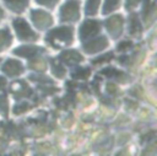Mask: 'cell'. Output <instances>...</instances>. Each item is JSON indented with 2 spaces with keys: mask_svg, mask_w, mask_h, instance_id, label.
I'll use <instances>...</instances> for the list:
<instances>
[{
  "mask_svg": "<svg viewBox=\"0 0 157 156\" xmlns=\"http://www.w3.org/2000/svg\"><path fill=\"white\" fill-rule=\"evenodd\" d=\"M45 43L56 50L67 48L74 43V27L72 26H60L49 29L45 34Z\"/></svg>",
  "mask_w": 157,
  "mask_h": 156,
  "instance_id": "obj_1",
  "label": "cell"
},
{
  "mask_svg": "<svg viewBox=\"0 0 157 156\" xmlns=\"http://www.w3.org/2000/svg\"><path fill=\"white\" fill-rule=\"evenodd\" d=\"M12 27L15 29L16 37L22 42H36L39 34L32 29L29 23L23 17H16L12 20Z\"/></svg>",
  "mask_w": 157,
  "mask_h": 156,
  "instance_id": "obj_2",
  "label": "cell"
},
{
  "mask_svg": "<svg viewBox=\"0 0 157 156\" xmlns=\"http://www.w3.org/2000/svg\"><path fill=\"white\" fill-rule=\"evenodd\" d=\"M78 0H66L59 9L58 18L60 22H77L81 17Z\"/></svg>",
  "mask_w": 157,
  "mask_h": 156,
  "instance_id": "obj_3",
  "label": "cell"
},
{
  "mask_svg": "<svg viewBox=\"0 0 157 156\" xmlns=\"http://www.w3.org/2000/svg\"><path fill=\"white\" fill-rule=\"evenodd\" d=\"M29 18L33 26L38 31H47L54 23V18L52 14H49L48 11L40 10V9H32L29 11Z\"/></svg>",
  "mask_w": 157,
  "mask_h": 156,
  "instance_id": "obj_4",
  "label": "cell"
},
{
  "mask_svg": "<svg viewBox=\"0 0 157 156\" xmlns=\"http://www.w3.org/2000/svg\"><path fill=\"white\" fill-rule=\"evenodd\" d=\"M102 29V22L98 20H85L78 27V39L85 42L97 34Z\"/></svg>",
  "mask_w": 157,
  "mask_h": 156,
  "instance_id": "obj_5",
  "label": "cell"
},
{
  "mask_svg": "<svg viewBox=\"0 0 157 156\" xmlns=\"http://www.w3.org/2000/svg\"><path fill=\"white\" fill-rule=\"evenodd\" d=\"M109 47V41L105 36H94L85 42H82V50L86 54H96L99 53L102 50H104L105 48Z\"/></svg>",
  "mask_w": 157,
  "mask_h": 156,
  "instance_id": "obj_6",
  "label": "cell"
},
{
  "mask_svg": "<svg viewBox=\"0 0 157 156\" xmlns=\"http://www.w3.org/2000/svg\"><path fill=\"white\" fill-rule=\"evenodd\" d=\"M124 17L123 15L118 14V15H113L110 17H108L105 21H104V26H105V29L109 34L110 38L113 39H118L121 34H123V31H124Z\"/></svg>",
  "mask_w": 157,
  "mask_h": 156,
  "instance_id": "obj_7",
  "label": "cell"
},
{
  "mask_svg": "<svg viewBox=\"0 0 157 156\" xmlns=\"http://www.w3.org/2000/svg\"><path fill=\"white\" fill-rule=\"evenodd\" d=\"M1 70L9 77H17V76H20L21 74L25 72V66L20 60L7 58L5 60V63L2 64V66H1Z\"/></svg>",
  "mask_w": 157,
  "mask_h": 156,
  "instance_id": "obj_8",
  "label": "cell"
},
{
  "mask_svg": "<svg viewBox=\"0 0 157 156\" xmlns=\"http://www.w3.org/2000/svg\"><path fill=\"white\" fill-rule=\"evenodd\" d=\"M58 59L67 66H76L83 61V55L77 49H65L58 55Z\"/></svg>",
  "mask_w": 157,
  "mask_h": 156,
  "instance_id": "obj_9",
  "label": "cell"
},
{
  "mask_svg": "<svg viewBox=\"0 0 157 156\" xmlns=\"http://www.w3.org/2000/svg\"><path fill=\"white\" fill-rule=\"evenodd\" d=\"M44 53H45V49L43 47H38V45H20L12 50L13 55L22 57L26 59H32V58L42 55Z\"/></svg>",
  "mask_w": 157,
  "mask_h": 156,
  "instance_id": "obj_10",
  "label": "cell"
},
{
  "mask_svg": "<svg viewBox=\"0 0 157 156\" xmlns=\"http://www.w3.org/2000/svg\"><path fill=\"white\" fill-rule=\"evenodd\" d=\"M141 20L144 21L146 27H150L156 20V4L153 0H145L142 11H141Z\"/></svg>",
  "mask_w": 157,
  "mask_h": 156,
  "instance_id": "obj_11",
  "label": "cell"
},
{
  "mask_svg": "<svg viewBox=\"0 0 157 156\" xmlns=\"http://www.w3.org/2000/svg\"><path fill=\"white\" fill-rule=\"evenodd\" d=\"M128 31L129 34L135 38H139L142 34V23L136 12L130 11V15L128 17Z\"/></svg>",
  "mask_w": 157,
  "mask_h": 156,
  "instance_id": "obj_12",
  "label": "cell"
},
{
  "mask_svg": "<svg viewBox=\"0 0 157 156\" xmlns=\"http://www.w3.org/2000/svg\"><path fill=\"white\" fill-rule=\"evenodd\" d=\"M11 91H12V95L15 96L16 99H23V98H28L32 93L31 88L28 87L27 82L23 81V80H18V81H15L12 82L11 85Z\"/></svg>",
  "mask_w": 157,
  "mask_h": 156,
  "instance_id": "obj_13",
  "label": "cell"
},
{
  "mask_svg": "<svg viewBox=\"0 0 157 156\" xmlns=\"http://www.w3.org/2000/svg\"><path fill=\"white\" fill-rule=\"evenodd\" d=\"M101 72H102L103 75H105L107 77L114 79V80H117V81H119V82H121V84H126V82L130 81V76H129L128 74H125L124 71L117 70L115 68H112V66L103 69Z\"/></svg>",
  "mask_w": 157,
  "mask_h": 156,
  "instance_id": "obj_14",
  "label": "cell"
},
{
  "mask_svg": "<svg viewBox=\"0 0 157 156\" xmlns=\"http://www.w3.org/2000/svg\"><path fill=\"white\" fill-rule=\"evenodd\" d=\"M5 6L15 12V14H22L26 11V9L29 5V0H2Z\"/></svg>",
  "mask_w": 157,
  "mask_h": 156,
  "instance_id": "obj_15",
  "label": "cell"
},
{
  "mask_svg": "<svg viewBox=\"0 0 157 156\" xmlns=\"http://www.w3.org/2000/svg\"><path fill=\"white\" fill-rule=\"evenodd\" d=\"M49 66H50V71L52 74L56 77V79H63L66 75V69L64 66V64L58 59V58H49Z\"/></svg>",
  "mask_w": 157,
  "mask_h": 156,
  "instance_id": "obj_16",
  "label": "cell"
},
{
  "mask_svg": "<svg viewBox=\"0 0 157 156\" xmlns=\"http://www.w3.org/2000/svg\"><path fill=\"white\" fill-rule=\"evenodd\" d=\"M12 41H13V37L10 32V28L7 26L0 28V52L7 50L12 44Z\"/></svg>",
  "mask_w": 157,
  "mask_h": 156,
  "instance_id": "obj_17",
  "label": "cell"
},
{
  "mask_svg": "<svg viewBox=\"0 0 157 156\" xmlns=\"http://www.w3.org/2000/svg\"><path fill=\"white\" fill-rule=\"evenodd\" d=\"M28 68L32 69V70H34V71L43 72L47 69V63L42 58V55H38V57H34L32 59H28Z\"/></svg>",
  "mask_w": 157,
  "mask_h": 156,
  "instance_id": "obj_18",
  "label": "cell"
},
{
  "mask_svg": "<svg viewBox=\"0 0 157 156\" xmlns=\"http://www.w3.org/2000/svg\"><path fill=\"white\" fill-rule=\"evenodd\" d=\"M102 0H86L85 2V15L86 16H94L98 14V9Z\"/></svg>",
  "mask_w": 157,
  "mask_h": 156,
  "instance_id": "obj_19",
  "label": "cell"
},
{
  "mask_svg": "<svg viewBox=\"0 0 157 156\" xmlns=\"http://www.w3.org/2000/svg\"><path fill=\"white\" fill-rule=\"evenodd\" d=\"M121 5V0H104L103 7H102V14L103 15H109L113 11L118 10Z\"/></svg>",
  "mask_w": 157,
  "mask_h": 156,
  "instance_id": "obj_20",
  "label": "cell"
},
{
  "mask_svg": "<svg viewBox=\"0 0 157 156\" xmlns=\"http://www.w3.org/2000/svg\"><path fill=\"white\" fill-rule=\"evenodd\" d=\"M91 75V69L88 66L83 68H76L74 71H71V77L74 80H87Z\"/></svg>",
  "mask_w": 157,
  "mask_h": 156,
  "instance_id": "obj_21",
  "label": "cell"
},
{
  "mask_svg": "<svg viewBox=\"0 0 157 156\" xmlns=\"http://www.w3.org/2000/svg\"><path fill=\"white\" fill-rule=\"evenodd\" d=\"M9 111H10V106H9L7 95H6V93H1V95H0V114H1L2 117L7 118Z\"/></svg>",
  "mask_w": 157,
  "mask_h": 156,
  "instance_id": "obj_22",
  "label": "cell"
},
{
  "mask_svg": "<svg viewBox=\"0 0 157 156\" xmlns=\"http://www.w3.org/2000/svg\"><path fill=\"white\" fill-rule=\"evenodd\" d=\"M113 58H114V53L113 52H109V53H104V54H102V55H99L97 58H93L91 60V63L93 65H101V64H104V63L110 61Z\"/></svg>",
  "mask_w": 157,
  "mask_h": 156,
  "instance_id": "obj_23",
  "label": "cell"
},
{
  "mask_svg": "<svg viewBox=\"0 0 157 156\" xmlns=\"http://www.w3.org/2000/svg\"><path fill=\"white\" fill-rule=\"evenodd\" d=\"M28 109H31V104L28 102H26V101H20L13 106V111L12 112H13V114L18 115V114L26 113Z\"/></svg>",
  "mask_w": 157,
  "mask_h": 156,
  "instance_id": "obj_24",
  "label": "cell"
},
{
  "mask_svg": "<svg viewBox=\"0 0 157 156\" xmlns=\"http://www.w3.org/2000/svg\"><path fill=\"white\" fill-rule=\"evenodd\" d=\"M132 47H134V43H132L131 41L124 39V41H120V42L117 44L115 49H117L118 52H126V50H130Z\"/></svg>",
  "mask_w": 157,
  "mask_h": 156,
  "instance_id": "obj_25",
  "label": "cell"
},
{
  "mask_svg": "<svg viewBox=\"0 0 157 156\" xmlns=\"http://www.w3.org/2000/svg\"><path fill=\"white\" fill-rule=\"evenodd\" d=\"M34 1L38 5H42V6H44V7L49 9V10H53L59 4L60 0H34Z\"/></svg>",
  "mask_w": 157,
  "mask_h": 156,
  "instance_id": "obj_26",
  "label": "cell"
},
{
  "mask_svg": "<svg viewBox=\"0 0 157 156\" xmlns=\"http://www.w3.org/2000/svg\"><path fill=\"white\" fill-rule=\"evenodd\" d=\"M28 79H31V80L34 81V82H39V84H45V85L53 84L52 79H49V77H47V76H42V75H29Z\"/></svg>",
  "mask_w": 157,
  "mask_h": 156,
  "instance_id": "obj_27",
  "label": "cell"
},
{
  "mask_svg": "<svg viewBox=\"0 0 157 156\" xmlns=\"http://www.w3.org/2000/svg\"><path fill=\"white\" fill-rule=\"evenodd\" d=\"M144 0H125V9L128 11H134L137 5H140V2Z\"/></svg>",
  "mask_w": 157,
  "mask_h": 156,
  "instance_id": "obj_28",
  "label": "cell"
},
{
  "mask_svg": "<svg viewBox=\"0 0 157 156\" xmlns=\"http://www.w3.org/2000/svg\"><path fill=\"white\" fill-rule=\"evenodd\" d=\"M6 85H7L6 79H5L4 76H1V75H0V91H2V90L6 87Z\"/></svg>",
  "mask_w": 157,
  "mask_h": 156,
  "instance_id": "obj_29",
  "label": "cell"
},
{
  "mask_svg": "<svg viewBox=\"0 0 157 156\" xmlns=\"http://www.w3.org/2000/svg\"><path fill=\"white\" fill-rule=\"evenodd\" d=\"M5 18V11H4V9L0 6V23H1V21Z\"/></svg>",
  "mask_w": 157,
  "mask_h": 156,
  "instance_id": "obj_30",
  "label": "cell"
},
{
  "mask_svg": "<svg viewBox=\"0 0 157 156\" xmlns=\"http://www.w3.org/2000/svg\"><path fill=\"white\" fill-rule=\"evenodd\" d=\"M0 63H1V58H0Z\"/></svg>",
  "mask_w": 157,
  "mask_h": 156,
  "instance_id": "obj_31",
  "label": "cell"
}]
</instances>
